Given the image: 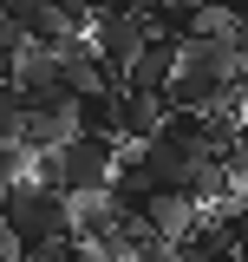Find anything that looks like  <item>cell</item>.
Returning a JSON list of instances; mask_svg holds the SVG:
<instances>
[{"label": "cell", "mask_w": 248, "mask_h": 262, "mask_svg": "<svg viewBox=\"0 0 248 262\" xmlns=\"http://www.w3.org/2000/svg\"><path fill=\"white\" fill-rule=\"evenodd\" d=\"M20 125H27V105L13 85H0V144H20Z\"/></svg>", "instance_id": "obj_6"}, {"label": "cell", "mask_w": 248, "mask_h": 262, "mask_svg": "<svg viewBox=\"0 0 248 262\" xmlns=\"http://www.w3.org/2000/svg\"><path fill=\"white\" fill-rule=\"evenodd\" d=\"M144 39H151V20H144V13H92V27H85V46H92V59L105 66L111 79L137 59Z\"/></svg>", "instance_id": "obj_2"}, {"label": "cell", "mask_w": 248, "mask_h": 262, "mask_svg": "<svg viewBox=\"0 0 248 262\" xmlns=\"http://www.w3.org/2000/svg\"><path fill=\"white\" fill-rule=\"evenodd\" d=\"M65 236H72V203L59 190H46L33 177H20L13 190H0V243H7L13 262H39Z\"/></svg>", "instance_id": "obj_1"}, {"label": "cell", "mask_w": 248, "mask_h": 262, "mask_svg": "<svg viewBox=\"0 0 248 262\" xmlns=\"http://www.w3.org/2000/svg\"><path fill=\"white\" fill-rule=\"evenodd\" d=\"M20 177H27V151L20 144H0V190H13Z\"/></svg>", "instance_id": "obj_7"}, {"label": "cell", "mask_w": 248, "mask_h": 262, "mask_svg": "<svg viewBox=\"0 0 248 262\" xmlns=\"http://www.w3.org/2000/svg\"><path fill=\"white\" fill-rule=\"evenodd\" d=\"M92 262H124V256H92Z\"/></svg>", "instance_id": "obj_10"}, {"label": "cell", "mask_w": 248, "mask_h": 262, "mask_svg": "<svg viewBox=\"0 0 248 262\" xmlns=\"http://www.w3.org/2000/svg\"><path fill=\"white\" fill-rule=\"evenodd\" d=\"M242 46L248 33H216V39H177V72L216 79V85H242Z\"/></svg>", "instance_id": "obj_3"}, {"label": "cell", "mask_w": 248, "mask_h": 262, "mask_svg": "<svg viewBox=\"0 0 248 262\" xmlns=\"http://www.w3.org/2000/svg\"><path fill=\"white\" fill-rule=\"evenodd\" d=\"M111 98H118V151H124V144H144V138L163 131V98H151V92H118V85H111Z\"/></svg>", "instance_id": "obj_5"}, {"label": "cell", "mask_w": 248, "mask_h": 262, "mask_svg": "<svg viewBox=\"0 0 248 262\" xmlns=\"http://www.w3.org/2000/svg\"><path fill=\"white\" fill-rule=\"evenodd\" d=\"M170 79H177V39L151 33V39L137 46V59L124 66L111 85H118V92H151V98H163V92H170Z\"/></svg>", "instance_id": "obj_4"}, {"label": "cell", "mask_w": 248, "mask_h": 262, "mask_svg": "<svg viewBox=\"0 0 248 262\" xmlns=\"http://www.w3.org/2000/svg\"><path fill=\"white\" fill-rule=\"evenodd\" d=\"M151 0H92V13H144Z\"/></svg>", "instance_id": "obj_8"}, {"label": "cell", "mask_w": 248, "mask_h": 262, "mask_svg": "<svg viewBox=\"0 0 248 262\" xmlns=\"http://www.w3.org/2000/svg\"><path fill=\"white\" fill-rule=\"evenodd\" d=\"M203 7H222V13H242V0H203Z\"/></svg>", "instance_id": "obj_9"}, {"label": "cell", "mask_w": 248, "mask_h": 262, "mask_svg": "<svg viewBox=\"0 0 248 262\" xmlns=\"http://www.w3.org/2000/svg\"><path fill=\"white\" fill-rule=\"evenodd\" d=\"M216 262H242V256H216Z\"/></svg>", "instance_id": "obj_11"}]
</instances>
